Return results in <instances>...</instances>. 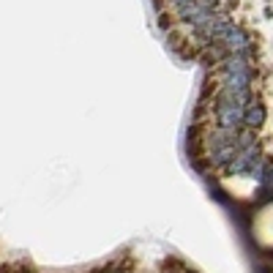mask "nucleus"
<instances>
[{
    "label": "nucleus",
    "instance_id": "1",
    "mask_svg": "<svg viewBox=\"0 0 273 273\" xmlns=\"http://www.w3.org/2000/svg\"><path fill=\"white\" fill-rule=\"evenodd\" d=\"M19 263H0V273H16Z\"/></svg>",
    "mask_w": 273,
    "mask_h": 273
}]
</instances>
